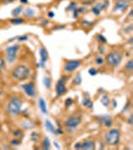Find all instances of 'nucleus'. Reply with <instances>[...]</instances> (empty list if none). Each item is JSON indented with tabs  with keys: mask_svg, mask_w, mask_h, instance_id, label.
<instances>
[{
	"mask_svg": "<svg viewBox=\"0 0 133 150\" xmlns=\"http://www.w3.org/2000/svg\"><path fill=\"white\" fill-rule=\"evenodd\" d=\"M68 77L67 74H63L61 75V77L58 79V81L56 82L55 84V93H56V96L57 97H61L63 96L64 94L67 92V87H66V83H67Z\"/></svg>",
	"mask_w": 133,
	"mask_h": 150,
	"instance_id": "423d86ee",
	"label": "nucleus"
},
{
	"mask_svg": "<svg viewBox=\"0 0 133 150\" xmlns=\"http://www.w3.org/2000/svg\"><path fill=\"white\" fill-rule=\"evenodd\" d=\"M77 10L79 12V14H85L87 12V8L86 6H80V7H77Z\"/></svg>",
	"mask_w": 133,
	"mask_h": 150,
	"instance_id": "79ce46f5",
	"label": "nucleus"
},
{
	"mask_svg": "<svg viewBox=\"0 0 133 150\" xmlns=\"http://www.w3.org/2000/svg\"><path fill=\"white\" fill-rule=\"evenodd\" d=\"M128 1H129V2H132V1H133V0H128Z\"/></svg>",
	"mask_w": 133,
	"mask_h": 150,
	"instance_id": "680f3d73",
	"label": "nucleus"
},
{
	"mask_svg": "<svg viewBox=\"0 0 133 150\" xmlns=\"http://www.w3.org/2000/svg\"><path fill=\"white\" fill-rule=\"evenodd\" d=\"M95 40H96L99 44H106L107 43V38L103 34H101V33H99V34H97L96 36H95Z\"/></svg>",
	"mask_w": 133,
	"mask_h": 150,
	"instance_id": "cd10ccee",
	"label": "nucleus"
},
{
	"mask_svg": "<svg viewBox=\"0 0 133 150\" xmlns=\"http://www.w3.org/2000/svg\"><path fill=\"white\" fill-rule=\"evenodd\" d=\"M65 28V25H58V26L52 28V30H59V29H64Z\"/></svg>",
	"mask_w": 133,
	"mask_h": 150,
	"instance_id": "603ef678",
	"label": "nucleus"
},
{
	"mask_svg": "<svg viewBox=\"0 0 133 150\" xmlns=\"http://www.w3.org/2000/svg\"><path fill=\"white\" fill-rule=\"evenodd\" d=\"M43 84H44V86H45L46 89L50 90L52 87V79L50 76H44V78H43Z\"/></svg>",
	"mask_w": 133,
	"mask_h": 150,
	"instance_id": "393cba45",
	"label": "nucleus"
},
{
	"mask_svg": "<svg viewBox=\"0 0 133 150\" xmlns=\"http://www.w3.org/2000/svg\"><path fill=\"white\" fill-rule=\"evenodd\" d=\"M127 123L129 124V125H133V114L130 113V115H129L128 119H127Z\"/></svg>",
	"mask_w": 133,
	"mask_h": 150,
	"instance_id": "a18cd8bd",
	"label": "nucleus"
},
{
	"mask_svg": "<svg viewBox=\"0 0 133 150\" xmlns=\"http://www.w3.org/2000/svg\"><path fill=\"white\" fill-rule=\"evenodd\" d=\"M81 24L83 25V26H85L86 28H91V27L94 26L95 22H92V21H88V20H86V19H82Z\"/></svg>",
	"mask_w": 133,
	"mask_h": 150,
	"instance_id": "c756f323",
	"label": "nucleus"
},
{
	"mask_svg": "<svg viewBox=\"0 0 133 150\" xmlns=\"http://www.w3.org/2000/svg\"><path fill=\"white\" fill-rule=\"evenodd\" d=\"M51 148V142H50L49 138L44 137L42 140V149L44 150H49Z\"/></svg>",
	"mask_w": 133,
	"mask_h": 150,
	"instance_id": "bb28decb",
	"label": "nucleus"
},
{
	"mask_svg": "<svg viewBox=\"0 0 133 150\" xmlns=\"http://www.w3.org/2000/svg\"><path fill=\"white\" fill-rule=\"evenodd\" d=\"M38 105L40 108L41 112L43 114H47L48 113V109H47V105H46V101L43 98H39L38 99Z\"/></svg>",
	"mask_w": 133,
	"mask_h": 150,
	"instance_id": "aec40b11",
	"label": "nucleus"
},
{
	"mask_svg": "<svg viewBox=\"0 0 133 150\" xmlns=\"http://www.w3.org/2000/svg\"><path fill=\"white\" fill-rule=\"evenodd\" d=\"M20 45L19 44H12V45H10V46H8V47H6L5 48V53H12V54H18V52H19V50H20Z\"/></svg>",
	"mask_w": 133,
	"mask_h": 150,
	"instance_id": "4468645a",
	"label": "nucleus"
},
{
	"mask_svg": "<svg viewBox=\"0 0 133 150\" xmlns=\"http://www.w3.org/2000/svg\"><path fill=\"white\" fill-rule=\"evenodd\" d=\"M77 7H78V5H77V2H76V1H70L68 6L66 7L65 11L66 12H72V11H73L75 8H77Z\"/></svg>",
	"mask_w": 133,
	"mask_h": 150,
	"instance_id": "c85d7f7f",
	"label": "nucleus"
},
{
	"mask_svg": "<svg viewBox=\"0 0 133 150\" xmlns=\"http://www.w3.org/2000/svg\"><path fill=\"white\" fill-rule=\"evenodd\" d=\"M2 96H3V93H2V91H1V90H0V98L2 97Z\"/></svg>",
	"mask_w": 133,
	"mask_h": 150,
	"instance_id": "052dcab7",
	"label": "nucleus"
},
{
	"mask_svg": "<svg viewBox=\"0 0 133 150\" xmlns=\"http://www.w3.org/2000/svg\"><path fill=\"white\" fill-rule=\"evenodd\" d=\"M22 105L23 100L20 96L11 95L9 96L8 100H7L5 111L11 117H16V116L20 115L21 110H22Z\"/></svg>",
	"mask_w": 133,
	"mask_h": 150,
	"instance_id": "f257e3e1",
	"label": "nucleus"
},
{
	"mask_svg": "<svg viewBox=\"0 0 133 150\" xmlns=\"http://www.w3.org/2000/svg\"><path fill=\"white\" fill-rule=\"evenodd\" d=\"M31 126H33V122H31L30 120H26V121L22 123V127L24 128V129H28Z\"/></svg>",
	"mask_w": 133,
	"mask_h": 150,
	"instance_id": "72a5a7b5",
	"label": "nucleus"
},
{
	"mask_svg": "<svg viewBox=\"0 0 133 150\" xmlns=\"http://www.w3.org/2000/svg\"><path fill=\"white\" fill-rule=\"evenodd\" d=\"M71 83L73 86H79L80 84L82 83V76H81V73L78 72L77 74L74 75V77L72 78L71 80Z\"/></svg>",
	"mask_w": 133,
	"mask_h": 150,
	"instance_id": "412c9836",
	"label": "nucleus"
},
{
	"mask_svg": "<svg viewBox=\"0 0 133 150\" xmlns=\"http://www.w3.org/2000/svg\"><path fill=\"white\" fill-rule=\"evenodd\" d=\"M82 64V61L80 59H70V60H65L63 65V71L65 74H71L75 70H77Z\"/></svg>",
	"mask_w": 133,
	"mask_h": 150,
	"instance_id": "0eeeda50",
	"label": "nucleus"
},
{
	"mask_svg": "<svg viewBox=\"0 0 133 150\" xmlns=\"http://www.w3.org/2000/svg\"><path fill=\"white\" fill-rule=\"evenodd\" d=\"M53 144H54V146H55V147L57 148V149H60V146H59V144H58L57 142L54 141V142H53Z\"/></svg>",
	"mask_w": 133,
	"mask_h": 150,
	"instance_id": "4d7b16f0",
	"label": "nucleus"
},
{
	"mask_svg": "<svg viewBox=\"0 0 133 150\" xmlns=\"http://www.w3.org/2000/svg\"><path fill=\"white\" fill-rule=\"evenodd\" d=\"M21 144V139H17V138H13L10 141L11 146H19Z\"/></svg>",
	"mask_w": 133,
	"mask_h": 150,
	"instance_id": "f704fd0d",
	"label": "nucleus"
},
{
	"mask_svg": "<svg viewBox=\"0 0 133 150\" xmlns=\"http://www.w3.org/2000/svg\"><path fill=\"white\" fill-rule=\"evenodd\" d=\"M47 16H48V18H54L55 12H54V11H49V12L47 13Z\"/></svg>",
	"mask_w": 133,
	"mask_h": 150,
	"instance_id": "8fccbe9b",
	"label": "nucleus"
},
{
	"mask_svg": "<svg viewBox=\"0 0 133 150\" xmlns=\"http://www.w3.org/2000/svg\"><path fill=\"white\" fill-rule=\"evenodd\" d=\"M97 121L101 124V125L105 126L107 128H111L113 125V121H112V118H111L110 115H100V116H97L96 117Z\"/></svg>",
	"mask_w": 133,
	"mask_h": 150,
	"instance_id": "9b49d317",
	"label": "nucleus"
},
{
	"mask_svg": "<svg viewBox=\"0 0 133 150\" xmlns=\"http://www.w3.org/2000/svg\"><path fill=\"white\" fill-rule=\"evenodd\" d=\"M30 138H31V140H32V141L34 142V143H36V142L38 141V139H39V133H37L36 131L31 132Z\"/></svg>",
	"mask_w": 133,
	"mask_h": 150,
	"instance_id": "2f4dec72",
	"label": "nucleus"
},
{
	"mask_svg": "<svg viewBox=\"0 0 133 150\" xmlns=\"http://www.w3.org/2000/svg\"><path fill=\"white\" fill-rule=\"evenodd\" d=\"M123 60V53L119 49H112L106 54L104 58V64H106V66L108 68L115 69L117 67H119V65L122 63Z\"/></svg>",
	"mask_w": 133,
	"mask_h": 150,
	"instance_id": "f03ea898",
	"label": "nucleus"
},
{
	"mask_svg": "<svg viewBox=\"0 0 133 150\" xmlns=\"http://www.w3.org/2000/svg\"><path fill=\"white\" fill-rule=\"evenodd\" d=\"M23 15H24L25 18H28V19H32L35 17V10L31 7H27L23 10Z\"/></svg>",
	"mask_w": 133,
	"mask_h": 150,
	"instance_id": "dca6fc26",
	"label": "nucleus"
},
{
	"mask_svg": "<svg viewBox=\"0 0 133 150\" xmlns=\"http://www.w3.org/2000/svg\"><path fill=\"white\" fill-rule=\"evenodd\" d=\"M11 133H12V135L14 136V138H17V139H21V140H22L23 135H24L23 131L21 129H19V128L13 129L12 131H11Z\"/></svg>",
	"mask_w": 133,
	"mask_h": 150,
	"instance_id": "a878e982",
	"label": "nucleus"
},
{
	"mask_svg": "<svg viewBox=\"0 0 133 150\" xmlns=\"http://www.w3.org/2000/svg\"><path fill=\"white\" fill-rule=\"evenodd\" d=\"M100 102L104 107H108L110 105V97L107 94H102L100 98Z\"/></svg>",
	"mask_w": 133,
	"mask_h": 150,
	"instance_id": "5701e85b",
	"label": "nucleus"
},
{
	"mask_svg": "<svg viewBox=\"0 0 133 150\" xmlns=\"http://www.w3.org/2000/svg\"><path fill=\"white\" fill-rule=\"evenodd\" d=\"M5 65H6V61L3 58V56L0 55V71H2L5 68Z\"/></svg>",
	"mask_w": 133,
	"mask_h": 150,
	"instance_id": "c9c22d12",
	"label": "nucleus"
},
{
	"mask_svg": "<svg viewBox=\"0 0 133 150\" xmlns=\"http://www.w3.org/2000/svg\"><path fill=\"white\" fill-rule=\"evenodd\" d=\"M124 31H125V33H131L132 32V25H129L128 27H126V28L124 29Z\"/></svg>",
	"mask_w": 133,
	"mask_h": 150,
	"instance_id": "de8ad7c7",
	"label": "nucleus"
},
{
	"mask_svg": "<svg viewBox=\"0 0 133 150\" xmlns=\"http://www.w3.org/2000/svg\"><path fill=\"white\" fill-rule=\"evenodd\" d=\"M82 122V116L81 114H72L69 115L65 120H64V128L67 132L75 131Z\"/></svg>",
	"mask_w": 133,
	"mask_h": 150,
	"instance_id": "20e7f679",
	"label": "nucleus"
},
{
	"mask_svg": "<svg viewBox=\"0 0 133 150\" xmlns=\"http://www.w3.org/2000/svg\"><path fill=\"white\" fill-rule=\"evenodd\" d=\"M28 35H20V36H17L16 39L19 41V42H24V41L28 40Z\"/></svg>",
	"mask_w": 133,
	"mask_h": 150,
	"instance_id": "ea45409f",
	"label": "nucleus"
},
{
	"mask_svg": "<svg viewBox=\"0 0 133 150\" xmlns=\"http://www.w3.org/2000/svg\"><path fill=\"white\" fill-rule=\"evenodd\" d=\"M19 1H20L21 5H26L29 3V0H19Z\"/></svg>",
	"mask_w": 133,
	"mask_h": 150,
	"instance_id": "5fc2aeb1",
	"label": "nucleus"
},
{
	"mask_svg": "<svg viewBox=\"0 0 133 150\" xmlns=\"http://www.w3.org/2000/svg\"><path fill=\"white\" fill-rule=\"evenodd\" d=\"M82 105L85 108H88V109H93V107H94V103L91 100V98L88 97V96H84L83 97V99H82Z\"/></svg>",
	"mask_w": 133,
	"mask_h": 150,
	"instance_id": "2eb2a0df",
	"label": "nucleus"
},
{
	"mask_svg": "<svg viewBox=\"0 0 133 150\" xmlns=\"http://www.w3.org/2000/svg\"><path fill=\"white\" fill-rule=\"evenodd\" d=\"M97 51H98L99 55L105 54V47L103 46V44H99L98 45V49H97Z\"/></svg>",
	"mask_w": 133,
	"mask_h": 150,
	"instance_id": "a19ab883",
	"label": "nucleus"
},
{
	"mask_svg": "<svg viewBox=\"0 0 133 150\" xmlns=\"http://www.w3.org/2000/svg\"><path fill=\"white\" fill-rule=\"evenodd\" d=\"M74 148H75V149H82V144H81V142H76L75 145H74Z\"/></svg>",
	"mask_w": 133,
	"mask_h": 150,
	"instance_id": "09e8293b",
	"label": "nucleus"
},
{
	"mask_svg": "<svg viewBox=\"0 0 133 150\" xmlns=\"http://www.w3.org/2000/svg\"><path fill=\"white\" fill-rule=\"evenodd\" d=\"M26 22L25 18L23 17H12L11 19H9V23L12 25H20V24H24Z\"/></svg>",
	"mask_w": 133,
	"mask_h": 150,
	"instance_id": "f3484780",
	"label": "nucleus"
},
{
	"mask_svg": "<svg viewBox=\"0 0 133 150\" xmlns=\"http://www.w3.org/2000/svg\"><path fill=\"white\" fill-rule=\"evenodd\" d=\"M109 4H110L109 0H103V1H100V2H97L96 4H95V6H96L97 8H98L99 10L102 12L103 10H105V9L108 8Z\"/></svg>",
	"mask_w": 133,
	"mask_h": 150,
	"instance_id": "a211bd4d",
	"label": "nucleus"
},
{
	"mask_svg": "<svg viewBox=\"0 0 133 150\" xmlns=\"http://www.w3.org/2000/svg\"><path fill=\"white\" fill-rule=\"evenodd\" d=\"M88 73H89V75H91V76H95V75L98 74V70H97L96 68H94V67H91V68H89V70H88Z\"/></svg>",
	"mask_w": 133,
	"mask_h": 150,
	"instance_id": "58836bf2",
	"label": "nucleus"
},
{
	"mask_svg": "<svg viewBox=\"0 0 133 150\" xmlns=\"http://www.w3.org/2000/svg\"><path fill=\"white\" fill-rule=\"evenodd\" d=\"M72 14H73V16H72V17H73V19H78V18H79L80 14H79V12H78L77 8H75L73 11H72Z\"/></svg>",
	"mask_w": 133,
	"mask_h": 150,
	"instance_id": "37998d69",
	"label": "nucleus"
},
{
	"mask_svg": "<svg viewBox=\"0 0 133 150\" xmlns=\"http://www.w3.org/2000/svg\"><path fill=\"white\" fill-rule=\"evenodd\" d=\"M56 1H60V0H56Z\"/></svg>",
	"mask_w": 133,
	"mask_h": 150,
	"instance_id": "e2e57ef3",
	"label": "nucleus"
},
{
	"mask_svg": "<svg viewBox=\"0 0 133 150\" xmlns=\"http://www.w3.org/2000/svg\"><path fill=\"white\" fill-rule=\"evenodd\" d=\"M128 42H129V43H130V44H132V43H133V37H132V36H131V37H130V38H129Z\"/></svg>",
	"mask_w": 133,
	"mask_h": 150,
	"instance_id": "13d9d810",
	"label": "nucleus"
},
{
	"mask_svg": "<svg viewBox=\"0 0 133 150\" xmlns=\"http://www.w3.org/2000/svg\"><path fill=\"white\" fill-rule=\"evenodd\" d=\"M132 13H133V11H132V9H130V12H129V17H132Z\"/></svg>",
	"mask_w": 133,
	"mask_h": 150,
	"instance_id": "bf43d9fd",
	"label": "nucleus"
},
{
	"mask_svg": "<svg viewBox=\"0 0 133 150\" xmlns=\"http://www.w3.org/2000/svg\"><path fill=\"white\" fill-rule=\"evenodd\" d=\"M130 3L128 0H116L113 6V13H123L126 12L127 9L130 8Z\"/></svg>",
	"mask_w": 133,
	"mask_h": 150,
	"instance_id": "6e6552de",
	"label": "nucleus"
},
{
	"mask_svg": "<svg viewBox=\"0 0 133 150\" xmlns=\"http://www.w3.org/2000/svg\"><path fill=\"white\" fill-rule=\"evenodd\" d=\"M45 128L48 130V131L50 132V133H52L53 135L57 136L58 133H57V128L55 127V126L53 125V123H52L51 121H50L49 119H46L45 120Z\"/></svg>",
	"mask_w": 133,
	"mask_h": 150,
	"instance_id": "ddd939ff",
	"label": "nucleus"
},
{
	"mask_svg": "<svg viewBox=\"0 0 133 150\" xmlns=\"http://www.w3.org/2000/svg\"><path fill=\"white\" fill-rule=\"evenodd\" d=\"M21 115L22 116H24V117H28L29 116V113H28V110L27 109H25V110H21Z\"/></svg>",
	"mask_w": 133,
	"mask_h": 150,
	"instance_id": "49530a36",
	"label": "nucleus"
},
{
	"mask_svg": "<svg viewBox=\"0 0 133 150\" xmlns=\"http://www.w3.org/2000/svg\"><path fill=\"white\" fill-rule=\"evenodd\" d=\"M16 0H0V3L1 4H3V5H7V4H10V3H13V2H15Z\"/></svg>",
	"mask_w": 133,
	"mask_h": 150,
	"instance_id": "c03bdc74",
	"label": "nucleus"
},
{
	"mask_svg": "<svg viewBox=\"0 0 133 150\" xmlns=\"http://www.w3.org/2000/svg\"><path fill=\"white\" fill-rule=\"evenodd\" d=\"M23 10H24V7H23L22 5H19V6L15 7V8L11 11V15H12L13 17H18L19 15L23 12Z\"/></svg>",
	"mask_w": 133,
	"mask_h": 150,
	"instance_id": "b1692460",
	"label": "nucleus"
},
{
	"mask_svg": "<svg viewBox=\"0 0 133 150\" xmlns=\"http://www.w3.org/2000/svg\"><path fill=\"white\" fill-rule=\"evenodd\" d=\"M21 88L24 91V93L26 94V96L30 98H33L36 96V86H35V83L33 81H29L26 82L24 84H21Z\"/></svg>",
	"mask_w": 133,
	"mask_h": 150,
	"instance_id": "1a4fd4ad",
	"label": "nucleus"
},
{
	"mask_svg": "<svg viewBox=\"0 0 133 150\" xmlns=\"http://www.w3.org/2000/svg\"><path fill=\"white\" fill-rule=\"evenodd\" d=\"M104 57L102 56V55H99V56H97L96 58H95V64L98 65V66H102L103 64H104Z\"/></svg>",
	"mask_w": 133,
	"mask_h": 150,
	"instance_id": "7c9ffc66",
	"label": "nucleus"
},
{
	"mask_svg": "<svg viewBox=\"0 0 133 150\" xmlns=\"http://www.w3.org/2000/svg\"><path fill=\"white\" fill-rule=\"evenodd\" d=\"M124 71L127 74H132L133 72V59H129L124 66Z\"/></svg>",
	"mask_w": 133,
	"mask_h": 150,
	"instance_id": "4be33fe9",
	"label": "nucleus"
},
{
	"mask_svg": "<svg viewBox=\"0 0 133 150\" xmlns=\"http://www.w3.org/2000/svg\"><path fill=\"white\" fill-rule=\"evenodd\" d=\"M39 55H40V61L36 64V67L37 68H44L48 58H49V53L45 47L42 46L39 49Z\"/></svg>",
	"mask_w": 133,
	"mask_h": 150,
	"instance_id": "9d476101",
	"label": "nucleus"
},
{
	"mask_svg": "<svg viewBox=\"0 0 133 150\" xmlns=\"http://www.w3.org/2000/svg\"><path fill=\"white\" fill-rule=\"evenodd\" d=\"M11 77L15 79L16 81H24L27 80L31 75V69L25 64H17L15 67H13L10 72Z\"/></svg>",
	"mask_w": 133,
	"mask_h": 150,
	"instance_id": "7ed1b4c3",
	"label": "nucleus"
},
{
	"mask_svg": "<svg viewBox=\"0 0 133 150\" xmlns=\"http://www.w3.org/2000/svg\"><path fill=\"white\" fill-rule=\"evenodd\" d=\"M74 103V101H73V99H72L71 97H69V98H67V99L65 100V102H64V104H65V107L66 108H68V107H70V106H72V104Z\"/></svg>",
	"mask_w": 133,
	"mask_h": 150,
	"instance_id": "4c0bfd02",
	"label": "nucleus"
},
{
	"mask_svg": "<svg viewBox=\"0 0 133 150\" xmlns=\"http://www.w3.org/2000/svg\"><path fill=\"white\" fill-rule=\"evenodd\" d=\"M17 58H18V54H12V53H7L5 55V61L9 64H13L16 62Z\"/></svg>",
	"mask_w": 133,
	"mask_h": 150,
	"instance_id": "6ab92c4d",
	"label": "nucleus"
},
{
	"mask_svg": "<svg viewBox=\"0 0 133 150\" xmlns=\"http://www.w3.org/2000/svg\"><path fill=\"white\" fill-rule=\"evenodd\" d=\"M104 92H105V90L103 89V88H99V89H98V93L104 94Z\"/></svg>",
	"mask_w": 133,
	"mask_h": 150,
	"instance_id": "6e6d98bb",
	"label": "nucleus"
},
{
	"mask_svg": "<svg viewBox=\"0 0 133 150\" xmlns=\"http://www.w3.org/2000/svg\"><path fill=\"white\" fill-rule=\"evenodd\" d=\"M130 107H131V102H130V100H128L127 103L125 104V106L123 107V109L121 110V113H125V112H127L129 109H130Z\"/></svg>",
	"mask_w": 133,
	"mask_h": 150,
	"instance_id": "e433bc0d",
	"label": "nucleus"
},
{
	"mask_svg": "<svg viewBox=\"0 0 133 150\" xmlns=\"http://www.w3.org/2000/svg\"><path fill=\"white\" fill-rule=\"evenodd\" d=\"M90 11L93 13V14L95 15V16H99V15L101 14V11L99 10V9L97 8V7L95 6V5H93V6L91 7V8H90Z\"/></svg>",
	"mask_w": 133,
	"mask_h": 150,
	"instance_id": "473e14b6",
	"label": "nucleus"
},
{
	"mask_svg": "<svg viewBox=\"0 0 133 150\" xmlns=\"http://www.w3.org/2000/svg\"><path fill=\"white\" fill-rule=\"evenodd\" d=\"M121 139V132L118 128H111L104 134L105 144L109 146H117Z\"/></svg>",
	"mask_w": 133,
	"mask_h": 150,
	"instance_id": "39448f33",
	"label": "nucleus"
},
{
	"mask_svg": "<svg viewBox=\"0 0 133 150\" xmlns=\"http://www.w3.org/2000/svg\"><path fill=\"white\" fill-rule=\"evenodd\" d=\"M82 144V149L86 150H93L95 149V141L92 139H86L83 142H81Z\"/></svg>",
	"mask_w": 133,
	"mask_h": 150,
	"instance_id": "f8f14e48",
	"label": "nucleus"
},
{
	"mask_svg": "<svg viewBox=\"0 0 133 150\" xmlns=\"http://www.w3.org/2000/svg\"><path fill=\"white\" fill-rule=\"evenodd\" d=\"M110 103L112 104V107H113V108H116V106H117V101H116V99H112V100L110 99Z\"/></svg>",
	"mask_w": 133,
	"mask_h": 150,
	"instance_id": "864d4df0",
	"label": "nucleus"
},
{
	"mask_svg": "<svg viewBox=\"0 0 133 150\" xmlns=\"http://www.w3.org/2000/svg\"><path fill=\"white\" fill-rule=\"evenodd\" d=\"M48 24H49V21H48L47 19H46V20L44 19V20L41 21V26H43V27H44V26H47Z\"/></svg>",
	"mask_w": 133,
	"mask_h": 150,
	"instance_id": "3c124183",
	"label": "nucleus"
}]
</instances>
